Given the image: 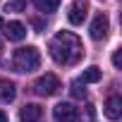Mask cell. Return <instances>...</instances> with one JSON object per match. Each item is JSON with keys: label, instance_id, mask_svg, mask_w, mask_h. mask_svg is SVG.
Returning a JSON list of instances; mask_svg holds the SVG:
<instances>
[{"label": "cell", "instance_id": "obj_1", "mask_svg": "<svg viewBox=\"0 0 122 122\" xmlns=\"http://www.w3.org/2000/svg\"><path fill=\"white\" fill-rule=\"evenodd\" d=\"M48 50H50V57L57 65H77L84 55V46H81L79 36L72 34V31H57L50 38Z\"/></svg>", "mask_w": 122, "mask_h": 122}, {"label": "cell", "instance_id": "obj_2", "mask_svg": "<svg viewBox=\"0 0 122 122\" xmlns=\"http://www.w3.org/2000/svg\"><path fill=\"white\" fill-rule=\"evenodd\" d=\"M12 65H15L17 72H34V70H38V65H41V53H38L34 46L17 48V50H15V57H12Z\"/></svg>", "mask_w": 122, "mask_h": 122}, {"label": "cell", "instance_id": "obj_3", "mask_svg": "<svg viewBox=\"0 0 122 122\" xmlns=\"http://www.w3.org/2000/svg\"><path fill=\"white\" fill-rule=\"evenodd\" d=\"M34 91L38 93V96H55L57 91H60V79L55 77V74H43V77H38L36 79V84H34Z\"/></svg>", "mask_w": 122, "mask_h": 122}, {"label": "cell", "instance_id": "obj_4", "mask_svg": "<svg viewBox=\"0 0 122 122\" xmlns=\"http://www.w3.org/2000/svg\"><path fill=\"white\" fill-rule=\"evenodd\" d=\"M108 31H110V22H108V15H96L93 17V22H91V29H89V34H91V38L93 41H103L105 36H108Z\"/></svg>", "mask_w": 122, "mask_h": 122}, {"label": "cell", "instance_id": "obj_5", "mask_svg": "<svg viewBox=\"0 0 122 122\" xmlns=\"http://www.w3.org/2000/svg\"><path fill=\"white\" fill-rule=\"evenodd\" d=\"M53 117H55V122H77L79 112L72 103H57L53 108Z\"/></svg>", "mask_w": 122, "mask_h": 122}, {"label": "cell", "instance_id": "obj_6", "mask_svg": "<svg viewBox=\"0 0 122 122\" xmlns=\"http://www.w3.org/2000/svg\"><path fill=\"white\" fill-rule=\"evenodd\" d=\"M103 112H105V117L108 120H120L122 117V98L120 96H110L108 101H105V105H103Z\"/></svg>", "mask_w": 122, "mask_h": 122}, {"label": "cell", "instance_id": "obj_7", "mask_svg": "<svg viewBox=\"0 0 122 122\" xmlns=\"http://www.w3.org/2000/svg\"><path fill=\"white\" fill-rule=\"evenodd\" d=\"M41 117H43V108L36 103H26L19 110V122H38Z\"/></svg>", "mask_w": 122, "mask_h": 122}, {"label": "cell", "instance_id": "obj_8", "mask_svg": "<svg viewBox=\"0 0 122 122\" xmlns=\"http://www.w3.org/2000/svg\"><path fill=\"white\" fill-rule=\"evenodd\" d=\"M3 29H5V36H7L10 41H22V38L26 36V26H24L22 22H7Z\"/></svg>", "mask_w": 122, "mask_h": 122}, {"label": "cell", "instance_id": "obj_9", "mask_svg": "<svg viewBox=\"0 0 122 122\" xmlns=\"http://www.w3.org/2000/svg\"><path fill=\"white\" fill-rule=\"evenodd\" d=\"M84 17H86V5H84V3H74V5L70 7V15H67L70 24L79 26V24H84Z\"/></svg>", "mask_w": 122, "mask_h": 122}, {"label": "cell", "instance_id": "obj_10", "mask_svg": "<svg viewBox=\"0 0 122 122\" xmlns=\"http://www.w3.org/2000/svg\"><path fill=\"white\" fill-rule=\"evenodd\" d=\"M15 96H17V86L10 79H0V101L10 103V101H15Z\"/></svg>", "mask_w": 122, "mask_h": 122}, {"label": "cell", "instance_id": "obj_11", "mask_svg": "<svg viewBox=\"0 0 122 122\" xmlns=\"http://www.w3.org/2000/svg\"><path fill=\"white\" fill-rule=\"evenodd\" d=\"M101 77H103V72H101V67H86L84 70V74H81V84H96V81H101Z\"/></svg>", "mask_w": 122, "mask_h": 122}, {"label": "cell", "instance_id": "obj_12", "mask_svg": "<svg viewBox=\"0 0 122 122\" xmlns=\"http://www.w3.org/2000/svg\"><path fill=\"white\" fill-rule=\"evenodd\" d=\"M34 5H36L41 12L50 15V12H55V10L60 7V0H34Z\"/></svg>", "mask_w": 122, "mask_h": 122}, {"label": "cell", "instance_id": "obj_13", "mask_svg": "<svg viewBox=\"0 0 122 122\" xmlns=\"http://www.w3.org/2000/svg\"><path fill=\"white\" fill-rule=\"evenodd\" d=\"M70 93H72L74 98H79V101H84V98H86V89H84V84H81V81H72V84H70Z\"/></svg>", "mask_w": 122, "mask_h": 122}, {"label": "cell", "instance_id": "obj_14", "mask_svg": "<svg viewBox=\"0 0 122 122\" xmlns=\"http://www.w3.org/2000/svg\"><path fill=\"white\" fill-rule=\"evenodd\" d=\"M112 65H115V67H117V70H120V67H122V50H120V48H117V50H115V53H112Z\"/></svg>", "mask_w": 122, "mask_h": 122}, {"label": "cell", "instance_id": "obj_15", "mask_svg": "<svg viewBox=\"0 0 122 122\" xmlns=\"http://www.w3.org/2000/svg\"><path fill=\"white\" fill-rule=\"evenodd\" d=\"M22 5H24V0H15L12 5H7V10H22Z\"/></svg>", "mask_w": 122, "mask_h": 122}, {"label": "cell", "instance_id": "obj_16", "mask_svg": "<svg viewBox=\"0 0 122 122\" xmlns=\"http://www.w3.org/2000/svg\"><path fill=\"white\" fill-rule=\"evenodd\" d=\"M0 122H7V115H5L3 110H0Z\"/></svg>", "mask_w": 122, "mask_h": 122}, {"label": "cell", "instance_id": "obj_17", "mask_svg": "<svg viewBox=\"0 0 122 122\" xmlns=\"http://www.w3.org/2000/svg\"><path fill=\"white\" fill-rule=\"evenodd\" d=\"M3 26H5V19H0V29H3Z\"/></svg>", "mask_w": 122, "mask_h": 122}]
</instances>
